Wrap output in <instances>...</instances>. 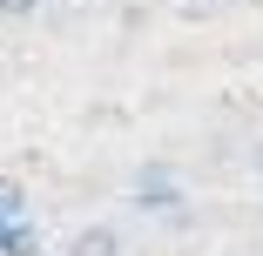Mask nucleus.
Masks as SVG:
<instances>
[{"mask_svg":"<svg viewBox=\"0 0 263 256\" xmlns=\"http://www.w3.org/2000/svg\"><path fill=\"white\" fill-rule=\"evenodd\" d=\"M68 256H122V236L108 229V223H95V229H81L74 236V249Z\"/></svg>","mask_w":263,"mask_h":256,"instance_id":"obj_1","label":"nucleus"},{"mask_svg":"<svg viewBox=\"0 0 263 256\" xmlns=\"http://www.w3.org/2000/svg\"><path fill=\"white\" fill-rule=\"evenodd\" d=\"M27 14H41V0H0V21H27Z\"/></svg>","mask_w":263,"mask_h":256,"instance_id":"obj_2","label":"nucleus"},{"mask_svg":"<svg viewBox=\"0 0 263 256\" xmlns=\"http://www.w3.org/2000/svg\"><path fill=\"white\" fill-rule=\"evenodd\" d=\"M189 7H216V0H189Z\"/></svg>","mask_w":263,"mask_h":256,"instance_id":"obj_3","label":"nucleus"},{"mask_svg":"<svg viewBox=\"0 0 263 256\" xmlns=\"http://www.w3.org/2000/svg\"><path fill=\"white\" fill-rule=\"evenodd\" d=\"M256 169H263V148H256Z\"/></svg>","mask_w":263,"mask_h":256,"instance_id":"obj_4","label":"nucleus"}]
</instances>
